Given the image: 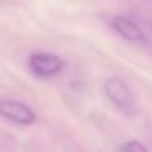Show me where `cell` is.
Wrapping results in <instances>:
<instances>
[{
    "mask_svg": "<svg viewBox=\"0 0 152 152\" xmlns=\"http://www.w3.org/2000/svg\"><path fill=\"white\" fill-rule=\"evenodd\" d=\"M105 92L108 95V98L121 110H131L134 106V98H132L131 88L128 87V83L124 80L118 79V77H111V79L106 80Z\"/></svg>",
    "mask_w": 152,
    "mask_h": 152,
    "instance_id": "obj_2",
    "label": "cell"
},
{
    "mask_svg": "<svg viewBox=\"0 0 152 152\" xmlns=\"http://www.w3.org/2000/svg\"><path fill=\"white\" fill-rule=\"evenodd\" d=\"M0 115L5 116L7 119L17 123V124H31L36 119L34 111L30 108L28 105L17 100H4L0 102Z\"/></svg>",
    "mask_w": 152,
    "mask_h": 152,
    "instance_id": "obj_3",
    "label": "cell"
},
{
    "mask_svg": "<svg viewBox=\"0 0 152 152\" xmlns=\"http://www.w3.org/2000/svg\"><path fill=\"white\" fill-rule=\"evenodd\" d=\"M62 59L51 53H34L30 57V69L36 77H54L62 69Z\"/></svg>",
    "mask_w": 152,
    "mask_h": 152,
    "instance_id": "obj_1",
    "label": "cell"
},
{
    "mask_svg": "<svg viewBox=\"0 0 152 152\" xmlns=\"http://www.w3.org/2000/svg\"><path fill=\"white\" fill-rule=\"evenodd\" d=\"M113 28L119 36H123L131 43H144L145 39L141 26L128 17H115L113 18Z\"/></svg>",
    "mask_w": 152,
    "mask_h": 152,
    "instance_id": "obj_4",
    "label": "cell"
},
{
    "mask_svg": "<svg viewBox=\"0 0 152 152\" xmlns=\"http://www.w3.org/2000/svg\"><path fill=\"white\" fill-rule=\"evenodd\" d=\"M121 152H149L139 141H128L123 144Z\"/></svg>",
    "mask_w": 152,
    "mask_h": 152,
    "instance_id": "obj_5",
    "label": "cell"
}]
</instances>
